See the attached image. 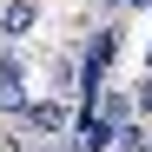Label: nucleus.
<instances>
[{"label": "nucleus", "instance_id": "nucleus-7", "mask_svg": "<svg viewBox=\"0 0 152 152\" xmlns=\"http://www.w3.org/2000/svg\"><path fill=\"white\" fill-rule=\"evenodd\" d=\"M132 119H152V73H145L139 93H132Z\"/></svg>", "mask_w": 152, "mask_h": 152}, {"label": "nucleus", "instance_id": "nucleus-6", "mask_svg": "<svg viewBox=\"0 0 152 152\" xmlns=\"http://www.w3.org/2000/svg\"><path fill=\"white\" fill-rule=\"evenodd\" d=\"M73 86H80V60H73V53H60V60H53V80H46V93H53V99H66Z\"/></svg>", "mask_w": 152, "mask_h": 152}, {"label": "nucleus", "instance_id": "nucleus-9", "mask_svg": "<svg viewBox=\"0 0 152 152\" xmlns=\"http://www.w3.org/2000/svg\"><path fill=\"white\" fill-rule=\"evenodd\" d=\"M145 152H152V145H145Z\"/></svg>", "mask_w": 152, "mask_h": 152}, {"label": "nucleus", "instance_id": "nucleus-4", "mask_svg": "<svg viewBox=\"0 0 152 152\" xmlns=\"http://www.w3.org/2000/svg\"><path fill=\"white\" fill-rule=\"evenodd\" d=\"M33 20H40L33 0H0V40H27V33H33Z\"/></svg>", "mask_w": 152, "mask_h": 152}, {"label": "nucleus", "instance_id": "nucleus-8", "mask_svg": "<svg viewBox=\"0 0 152 152\" xmlns=\"http://www.w3.org/2000/svg\"><path fill=\"white\" fill-rule=\"evenodd\" d=\"M99 7H113V13H126V0H99Z\"/></svg>", "mask_w": 152, "mask_h": 152}, {"label": "nucleus", "instance_id": "nucleus-1", "mask_svg": "<svg viewBox=\"0 0 152 152\" xmlns=\"http://www.w3.org/2000/svg\"><path fill=\"white\" fill-rule=\"evenodd\" d=\"M20 126H27V139H60V132H73V106L66 99H27L20 106Z\"/></svg>", "mask_w": 152, "mask_h": 152}, {"label": "nucleus", "instance_id": "nucleus-2", "mask_svg": "<svg viewBox=\"0 0 152 152\" xmlns=\"http://www.w3.org/2000/svg\"><path fill=\"white\" fill-rule=\"evenodd\" d=\"M113 60H119V27H99V33L86 40V66H80V73H86L93 86H99V80H106V66H113Z\"/></svg>", "mask_w": 152, "mask_h": 152}, {"label": "nucleus", "instance_id": "nucleus-5", "mask_svg": "<svg viewBox=\"0 0 152 152\" xmlns=\"http://www.w3.org/2000/svg\"><path fill=\"white\" fill-rule=\"evenodd\" d=\"M93 113H99V119H106L113 132H119V126L132 119V99H126V93H106V86H99V106H93Z\"/></svg>", "mask_w": 152, "mask_h": 152}, {"label": "nucleus", "instance_id": "nucleus-3", "mask_svg": "<svg viewBox=\"0 0 152 152\" xmlns=\"http://www.w3.org/2000/svg\"><path fill=\"white\" fill-rule=\"evenodd\" d=\"M20 106H27V66H20L13 53H0V113L20 119Z\"/></svg>", "mask_w": 152, "mask_h": 152}]
</instances>
